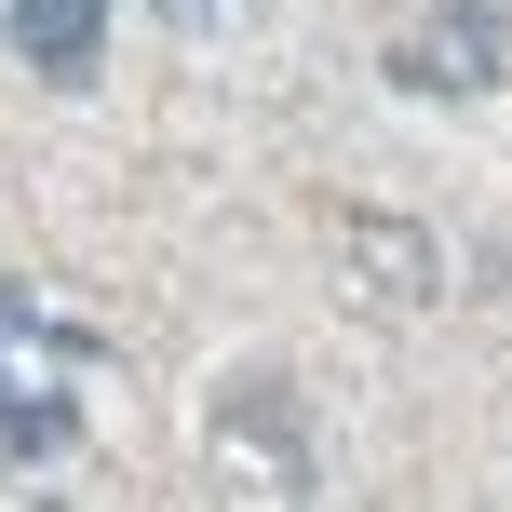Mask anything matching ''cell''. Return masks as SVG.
I'll list each match as a JSON object with an SVG mask.
<instances>
[{
  "label": "cell",
  "mask_w": 512,
  "mask_h": 512,
  "mask_svg": "<svg viewBox=\"0 0 512 512\" xmlns=\"http://www.w3.org/2000/svg\"><path fill=\"white\" fill-rule=\"evenodd\" d=\"M337 256L364 270V297H378V310H432V297H445V256H432L418 216H337Z\"/></svg>",
  "instance_id": "cell-2"
},
{
  "label": "cell",
  "mask_w": 512,
  "mask_h": 512,
  "mask_svg": "<svg viewBox=\"0 0 512 512\" xmlns=\"http://www.w3.org/2000/svg\"><path fill=\"white\" fill-rule=\"evenodd\" d=\"M189 14H203V0H189Z\"/></svg>",
  "instance_id": "cell-6"
},
{
  "label": "cell",
  "mask_w": 512,
  "mask_h": 512,
  "mask_svg": "<svg viewBox=\"0 0 512 512\" xmlns=\"http://www.w3.org/2000/svg\"><path fill=\"white\" fill-rule=\"evenodd\" d=\"M230 445H270V472H283V486H310V445L283 432V405H270V378H243V405H230Z\"/></svg>",
  "instance_id": "cell-4"
},
{
  "label": "cell",
  "mask_w": 512,
  "mask_h": 512,
  "mask_svg": "<svg viewBox=\"0 0 512 512\" xmlns=\"http://www.w3.org/2000/svg\"><path fill=\"white\" fill-rule=\"evenodd\" d=\"M0 27L41 81H95V54H108V0H14Z\"/></svg>",
  "instance_id": "cell-3"
},
{
  "label": "cell",
  "mask_w": 512,
  "mask_h": 512,
  "mask_svg": "<svg viewBox=\"0 0 512 512\" xmlns=\"http://www.w3.org/2000/svg\"><path fill=\"white\" fill-rule=\"evenodd\" d=\"M27 337H41V324H27V297H14V283H0V364H14Z\"/></svg>",
  "instance_id": "cell-5"
},
{
  "label": "cell",
  "mask_w": 512,
  "mask_h": 512,
  "mask_svg": "<svg viewBox=\"0 0 512 512\" xmlns=\"http://www.w3.org/2000/svg\"><path fill=\"white\" fill-rule=\"evenodd\" d=\"M391 81H405V95H486V81H499V0L418 14L405 41H391Z\"/></svg>",
  "instance_id": "cell-1"
}]
</instances>
